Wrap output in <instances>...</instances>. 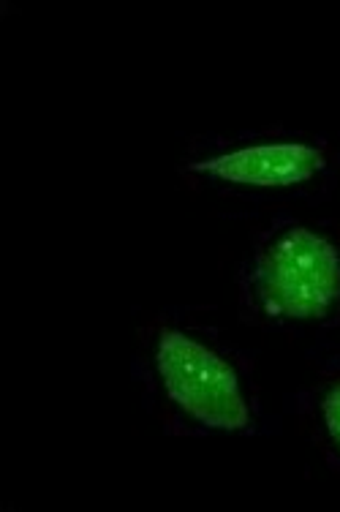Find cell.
<instances>
[{
  "instance_id": "6da1fadb",
  "label": "cell",
  "mask_w": 340,
  "mask_h": 512,
  "mask_svg": "<svg viewBox=\"0 0 340 512\" xmlns=\"http://www.w3.org/2000/svg\"><path fill=\"white\" fill-rule=\"evenodd\" d=\"M253 300L267 316L321 322L340 306V251L311 227H283L256 254Z\"/></svg>"
},
{
  "instance_id": "7a4b0ae2",
  "label": "cell",
  "mask_w": 340,
  "mask_h": 512,
  "mask_svg": "<svg viewBox=\"0 0 340 512\" xmlns=\"http://www.w3.org/2000/svg\"><path fill=\"white\" fill-rule=\"evenodd\" d=\"M156 371L169 401L210 431H248L251 404L234 365L183 330H164L156 344Z\"/></svg>"
},
{
  "instance_id": "3957f363",
  "label": "cell",
  "mask_w": 340,
  "mask_h": 512,
  "mask_svg": "<svg viewBox=\"0 0 340 512\" xmlns=\"http://www.w3.org/2000/svg\"><path fill=\"white\" fill-rule=\"evenodd\" d=\"M196 175L243 188H294L327 169L324 150L308 142H259L196 161Z\"/></svg>"
},
{
  "instance_id": "277c9868",
  "label": "cell",
  "mask_w": 340,
  "mask_h": 512,
  "mask_svg": "<svg viewBox=\"0 0 340 512\" xmlns=\"http://www.w3.org/2000/svg\"><path fill=\"white\" fill-rule=\"evenodd\" d=\"M321 423H324L330 442L340 450V379L330 384V390L321 398Z\"/></svg>"
}]
</instances>
